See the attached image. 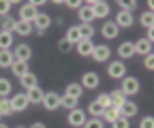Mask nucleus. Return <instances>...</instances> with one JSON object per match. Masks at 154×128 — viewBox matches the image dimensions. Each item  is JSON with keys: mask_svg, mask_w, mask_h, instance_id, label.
<instances>
[{"mask_svg": "<svg viewBox=\"0 0 154 128\" xmlns=\"http://www.w3.org/2000/svg\"><path fill=\"white\" fill-rule=\"evenodd\" d=\"M13 43H15L13 34H9V32H0V49H7V51H11Z\"/></svg>", "mask_w": 154, "mask_h": 128, "instance_id": "obj_28", "label": "nucleus"}, {"mask_svg": "<svg viewBox=\"0 0 154 128\" xmlns=\"http://www.w3.org/2000/svg\"><path fill=\"white\" fill-rule=\"evenodd\" d=\"M118 56H120L122 62L128 60V58H133V56H135V47H133V43H128V41L120 43V47H118Z\"/></svg>", "mask_w": 154, "mask_h": 128, "instance_id": "obj_16", "label": "nucleus"}, {"mask_svg": "<svg viewBox=\"0 0 154 128\" xmlns=\"http://www.w3.org/2000/svg\"><path fill=\"white\" fill-rule=\"evenodd\" d=\"M101 118H103L105 122H109V124H111V122H116V120L120 118V109H116V107H107L105 111H103V115H101Z\"/></svg>", "mask_w": 154, "mask_h": 128, "instance_id": "obj_29", "label": "nucleus"}, {"mask_svg": "<svg viewBox=\"0 0 154 128\" xmlns=\"http://www.w3.org/2000/svg\"><path fill=\"white\" fill-rule=\"evenodd\" d=\"M15 62L13 58V51H7V49H0V68H11V64Z\"/></svg>", "mask_w": 154, "mask_h": 128, "instance_id": "obj_25", "label": "nucleus"}, {"mask_svg": "<svg viewBox=\"0 0 154 128\" xmlns=\"http://www.w3.org/2000/svg\"><path fill=\"white\" fill-rule=\"evenodd\" d=\"M15 111L11 107V100L9 98H0V118H11Z\"/></svg>", "mask_w": 154, "mask_h": 128, "instance_id": "obj_27", "label": "nucleus"}, {"mask_svg": "<svg viewBox=\"0 0 154 128\" xmlns=\"http://www.w3.org/2000/svg\"><path fill=\"white\" fill-rule=\"evenodd\" d=\"M11 73L15 77H24L26 73H30V68H28V62H22V60H15L13 64H11Z\"/></svg>", "mask_w": 154, "mask_h": 128, "instance_id": "obj_18", "label": "nucleus"}, {"mask_svg": "<svg viewBox=\"0 0 154 128\" xmlns=\"http://www.w3.org/2000/svg\"><path fill=\"white\" fill-rule=\"evenodd\" d=\"M43 96H45V92L41 88H32V90H26V98H28V103L30 105H38V103H43Z\"/></svg>", "mask_w": 154, "mask_h": 128, "instance_id": "obj_15", "label": "nucleus"}, {"mask_svg": "<svg viewBox=\"0 0 154 128\" xmlns=\"http://www.w3.org/2000/svg\"><path fill=\"white\" fill-rule=\"evenodd\" d=\"M32 30H34V28H32V24H30V22H19V19H17V24H15V30H13V32H15V34H19V36H28V34H32Z\"/></svg>", "mask_w": 154, "mask_h": 128, "instance_id": "obj_22", "label": "nucleus"}, {"mask_svg": "<svg viewBox=\"0 0 154 128\" xmlns=\"http://www.w3.org/2000/svg\"><path fill=\"white\" fill-rule=\"evenodd\" d=\"M99 83H101V79H99V75H96V73H84L79 85L86 88V90H94V88H99Z\"/></svg>", "mask_w": 154, "mask_h": 128, "instance_id": "obj_9", "label": "nucleus"}, {"mask_svg": "<svg viewBox=\"0 0 154 128\" xmlns=\"http://www.w3.org/2000/svg\"><path fill=\"white\" fill-rule=\"evenodd\" d=\"M64 39L71 43V45H77V43H79L82 41V34H79V28H77V26H71L69 30H66V34H64Z\"/></svg>", "mask_w": 154, "mask_h": 128, "instance_id": "obj_24", "label": "nucleus"}, {"mask_svg": "<svg viewBox=\"0 0 154 128\" xmlns=\"http://www.w3.org/2000/svg\"><path fill=\"white\" fill-rule=\"evenodd\" d=\"M88 7L92 9L94 17H99V19H105V17L109 15V4L105 2V0H92V2H88Z\"/></svg>", "mask_w": 154, "mask_h": 128, "instance_id": "obj_3", "label": "nucleus"}, {"mask_svg": "<svg viewBox=\"0 0 154 128\" xmlns=\"http://www.w3.org/2000/svg\"><path fill=\"white\" fill-rule=\"evenodd\" d=\"M49 26H51V17H49L47 13H38V15L34 17V22H32V28H34L38 34H43L45 30H49Z\"/></svg>", "mask_w": 154, "mask_h": 128, "instance_id": "obj_5", "label": "nucleus"}, {"mask_svg": "<svg viewBox=\"0 0 154 128\" xmlns=\"http://www.w3.org/2000/svg\"><path fill=\"white\" fill-rule=\"evenodd\" d=\"M139 22H141V26L143 28H152L154 26V13H150V11H146V13H141V17H139Z\"/></svg>", "mask_w": 154, "mask_h": 128, "instance_id": "obj_35", "label": "nucleus"}, {"mask_svg": "<svg viewBox=\"0 0 154 128\" xmlns=\"http://www.w3.org/2000/svg\"><path fill=\"white\" fill-rule=\"evenodd\" d=\"M96 103H99L103 109L109 107V94H99V98H96Z\"/></svg>", "mask_w": 154, "mask_h": 128, "instance_id": "obj_42", "label": "nucleus"}, {"mask_svg": "<svg viewBox=\"0 0 154 128\" xmlns=\"http://www.w3.org/2000/svg\"><path fill=\"white\" fill-rule=\"evenodd\" d=\"M79 28V34H82V39L86 41H92V36H94V26L92 24H82V26H77Z\"/></svg>", "mask_w": 154, "mask_h": 128, "instance_id": "obj_32", "label": "nucleus"}, {"mask_svg": "<svg viewBox=\"0 0 154 128\" xmlns=\"http://www.w3.org/2000/svg\"><path fill=\"white\" fill-rule=\"evenodd\" d=\"M133 47H135V53H139V56H150V53H152V43H150L148 39L135 41Z\"/></svg>", "mask_w": 154, "mask_h": 128, "instance_id": "obj_14", "label": "nucleus"}, {"mask_svg": "<svg viewBox=\"0 0 154 128\" xmlns=\"http://www.w3.org/2000/svg\"><path fill=\"white\" fill-rule=\"evenodd\" d=\"M19 83H22V88H24V90H32V88H36V85H38V79H36L34 73H26L24 77H19Z\"/></svg>", "mask_w": 154, "mask_h": 128, "instance_id": "obj_19", "label": "nucleus"}, {"mask_svg": "<svg viewBox=\"0 0 154 128\" xmlns=\"http://www.w3.org/2000/svg\"><path fill=\"white\" fill-rule=\"evenodd\" d=\"M62 4H66L69 9H77V11H79L84 2H79V0H66V2H62Z\"/></svg>", "mask_w": 154, "mask_h": 128, "instance_id": "obj_43", "label": "nucleus"}, {"mask_svg": "<svg viewBox=\"0 0 154 128\" xmlns=\"http://www.w3.org/2000/svg\"><path fill=\"white\" fill-rule=\"evenodd\" d=\"M118 4H120V11H133V9H137V2H135V0H128V2H126V0H118Z\"/></svg>", "mask_w": 154, "mask_h": 128, "instance_id": "obj_37", "label": "nucleus"}, {"mask_svg": "<svg viewBox=\"0 0 154 128\" xmlns=\"http://www.w3.org/2000/svg\"><path fill=\"white\" fill-rule=\"evenodd\" d=\"M30 128H47V126H45V124H43V122H34V124H32V126H30Z\"/></svg>", "mask_w": 154, "mask_h": 128, "instance_id": "obj_45", "label": "nucleus"}, {"mask_svg": "<svg viewBox=\"0 0 154 128\" xmlns=\"http://www.w3.org/2000/svg\"><path fill=\"white\" fill-rule=\"evenodd\" d=\"M143 66L148 68V70H152L154 68V56L150 53V56H146V60H143Z\"/></svg>", "mask_w": 154, "mask_h": 128, "instance_id": "obj_44", "label": "nucleus"}, {"mask_svg": "<svg viewBox=\"0 0 154 128\" xmlns=\"http://www.w3.org/2000/svg\"><path fill=\"white\" fill-rule=\"evenodd\" d=\"M120 81H122L120 92H122L124 96H135V94L139 92V79H137V77H122Z\"/></svg>", "mask_w": 154, "mask_h": 128, "instance_id": "obj_1", "label": "nucleus"}, {"mask_svg": "<svg viewBox=\"0 0 154 128\" xmlns=\"http://www.w3.org/2000/svg\"><path fill=\"white\" fill-rule=\"evenodd\" d=\"M15 24H17V19H13L11 15H7V17H2V30L0 32H9V34H13V30H15Z\"/></svg>", "mask_w": 154, "mask_h": 128, "instance_id": "obj_31", "label": "nucleus"}, {"mask_svg": "<svg viewBox=\"0 0 154 128\" xmlns=\"http://www.w3.org/2000/svg\"><path fill=\"white\" fill-rule=\"evenodd\" d=\"M84 128H105V122L101 118H90V120H86Z\"/></svg>", "mask_w": 154, "mask_h": 128, "instance_id": "obj_36", "label": "nucleus"}, {"mask_svg": "<svg viewBox=\"0 0 154 128\" xmlns=\"http://www.w3.org/2000/svg\"><path fill=\"white\" fill-rule=\"evenodd\" d=\"M152 39H154V28H150V30H148V41L152 43Z\"/></svg>", "mask_w": 154, "mask_h": 128, "instance_id": "obj_46", "label": "nucleus"}, {"mask_svg": "<svg viewBox=\"0 0 154 128\" xmlns=\"http://www.w3.org/2000/svg\"><path fill=\"white\" fill-rule=\"evenodd\" d=\"M0 128H9V126H7V124H0Z\"/></svg>", "mask_w": 154, "mask_h": 128, "instance_id": "obj_47", "label": "nucleus"}, {"mask_svg": "<svg viewBox=\"0 0 154 128\" xmlns=\"http://www.w3.org/2000/svg\"><path fill=\"white\" fill-rule=\"evenodd\" d=\"M109 56H111V49H109L107 45H94L92 56H90V58H94V62L103 64V62H107V60H109Z\"/></svg>", "mask_w": 154, "mask_h": 128, "instance_id": "obj_6", "label": "nucleus"}, {"mask_svg": "<svg viewBox=\"0 0 154 128\" xmlns=\"http://www.w3.org/2000/svg\"><path fill=\"white\" fill-rule=\"evenodd\" d=\"M77 13H79V19H82V24H92L94 22V13H92V9L88 7V4H84L79 11H77Z\"/></svg>", "mask_w": 154, "mask_h": 128, "instance_id": "obj_26", "label": "nucleus"}, {"mask_svg": "<svg viewBox=\"0 0 154 128\" xmlns=\"http://www.w3.org/2000/svg\"><path fill=\"white\" fill-rule=\"evenodd\" d=\"M103 111H105V109H103L99 103H96V100H92V103L88 105V113H90L92 118H101V115H103Z\"/></svg>", "mask_w": 154, "mask_h": 128, "instance_id": "obj_34", "label": "nucleus"}, {"mask_svg": "<svg viewBox=\"0 0 154 128\" xmlns=\"http://www.w3.org/2000/svg\"><path fill=\"white\" fill-rule=\"evenodd\" d=\"M82 94H84V88L77 83V81H71L69 85H66V96H71V98H77L79 100L82 98Z\"/></svg>", "mask_w": 154, "mask_h": 128, "instance_id": "obj_21", "label": "nucleus"}, {"mask_svg": "<svg viewBox=\"0 0 154 128\" xmlns=\"http://www.w3.org/2000/svg\"><path fill=\"white\" fill-rule=\"evenodd\" d=\"M139 128H154V118H152V115H146V118H141V122H139Z\"/></svg>", "mask_w": 154, "mask_h": 128, "instance_id": "obj_40", "label": "nucleus"}, {"mask_svg": "<svg viewBox=\"0 0 154 128\" xmlns=\"http://www.w3.org/2000/svg\"><path fill=\"white\" fill-rule=\"evenodd\" d=\"M38 15V11L30 4V2H26V4H22L19 7V22H34V17Z\"/></svg>", "mask_w": 154, "mask_h": 128, "instance_id": "obj_7", "label": "nucleus"}, {"mask_svg": "<svg viewBox=\"0 0 154 128\" xmlns=\"http://www.w3.org/2000/svg\"><path fill=\"white\" fill-rule=\"evenodd\" d=\"M137 111H139V107H137V103H133V100H124V105L120 107V115L122 118H135V115H137Z\"/></svg>", "mask_w": 154, "mask_h": 128, "instance_id": "obj_13", "label": "nucleus"}, {"mask_svg": "<svg viewBox=\"0 0 154 128\" xmlns=\"http://www.w3.org/2000/svg\"><path fill=\"white\" fill-rule=\"evenodd\" d=\"M28 98H26V92H19V94H15L13 98H11V107H13V111L17 113V111H26L28 109Z\"/></svg>", "mask_w": 154, "mask_h": 128, "instance_id": "obj_8", "label": "nucleus"}, {"mask_svg": "<svg viewBox=\"0 0 154 128\" xmlns=\"http://www.w3.org/2000/svg\"><path fill=\"white\" fill-rule=\"evenodd\" d=\"M71 47H73V45H71L66 39H60V41H58V49H60L62 53H69V51H71Z\"/></svg>", "mask_w": 154, "mask_h": 128, "instance_id": "obj_41", "label": "nucleus"}, {"mask_svg": "<svg viewBox=\"0 0 154 128\" xmlns=\"http://www.w3.org/2000/svg\"><path fill=\"white\" fill-rule=\"evenodd\" d=\"M17 128H26V126H17Z\"/></svg>", "mask_w": 154, "mask_h": 128, "instance_id": "obj_48", "label": "nucleus"}, {"mask_svg": "<svg viewBox=\"0 0 154 128\" xmlns=\"http://www.w3.org/2000/svg\"><path fill=\"white\" fill-rule=\"evenodd\" d=\"M60 107L69 109V111H73V109H77V98H71V96H60Z\"/></svg>", "mask_w": 154, "mask_h": 128, "instance_id": "obj_33", "label": "nucleus"}, {"mask_svg": "<svg viewBox=\"0 0 154 128\" xmlns=\"http://www.w3.org/2000/svg\"><path fill=\"white\" fill-rule=\"evenodd\" d=\"M133 13H128V11H118V15H116V26L118 28H131L133 26Z\"/></svg>", "mask_w": 154, "mask_h": 128, "instance_id": "obj_11", "label": "nucleus"}, {"mask_svg": "<svg viewBox=\"0 0 154 128\" xmlns=\"http://www.w3.org/2000/svg\"><path fill=\"white\" fill-rule=\"evenodd\" d=\"M131 124H128V118H118V120H116V122H111V128H128Z\"/></svg>", "mask_w": 154, "mask_h": 128, "instance_id": "obj_39", "label": "nucleus"}, {"mask_svg": "<svg viewBox=\"0 0 154 128\" xmlns=\"http://www.w3.org/2000/svg\"><path fill=\"white\" fill-rule=\"evenodd\" d=\"M124 100H126V96L120 92V90H116V92H111V94H109V107L120 109V107L124 105Z\"/></svg>", "mask_w": 154, "mask_h": 128, "instance_id": "obj_23", "label": "nucleus"}, {"mask_svg": "<svg viewBox=\"0 0 154 128\" xmlns=\"http://www.w3.org/2000/svg\"><path fill=\"white\" fill-rule=\"evenodd\" d=\"M92 49H94V43H92V41H86V39H82L79 43H77V53H79V56H86V58H90V56H92Z\"/></svg>", "mask_w": 154, "mask_h": 128, "instance_id": "obj_20", "label": "nucleus"}, {"mask_svg": "<svg viewBox=\"0 0 154 128\" xmlns=\"http://www.w3.org/2000/svg\"><path fill=\"white\" fill-rule=\"evenodd\" d=\"M118 32H120V28L113 22H105L103 28H101V34L105 36V39H118Z\"/></svg>", "mask_w": 154, "mask_h": 128, "instance_id": "obj_17", "label": "nucleus"}, {"mask_svg": "<svg viewBox=\"0 0 154 128\" xmlns=\"http://www.w3.org/2000/svg\"><path fill=\"white\" fill-rule=\"evenodd\" d=\"M43 107L47 109V111L58 109V107H60V94H56V92H45V96H43Z\"/></svg>", "mask_w": 154, "mask_h": 128, "instance_id": "obj_10", "label": "nucleus"}, {"mask_svg": "<svg viewBox=\"0 0 154 128\" xmlns=\"http://www.w3.org/2000/svg\"><path fill=\"white\" fill-rule=\"evenodd\" d=\"M66 122L73 128H84V124H86V111H82V109H73V111H69V115H66Z\"/></svg>", "mask_w": 154, "mask_h": 128, "instance_id": "obj_4", "label": "nucleus"}, {"mask_svg": "<svg viewBox=\"0 0 154 128\" xmlns=\"http://www.w3.org/2000/svg\"><path fill=\"white\" fill-rule=\"evenodd\" d=\"M30 56H32V49H30V45H26V43L17 45L15 51H13V58H15V60H22V62H28Z\"/></svg>", "mask_w": 154, "mask_h": 128, "instance_id": "obj_12", "label": "nucleus"}, {"mask_svg": "<svg viewBox=\"0 0 154 128\" xmlns=\"http://www.w3.org/2000/svg\"><path fill=\"white\" fill-rule=\"evenodd\" d=\"M107 75H109V79H122V77H126L124 62L122 60H111L107 64Z\"/></svg>", "mask_w": 154, "mask_h": 128, "instance_id": "obj_2", "label": "nucleus"}, {"mask_svg": "<svg viewBox=\"0 0 154 128\" xmlns=\"http://www.w3.org/2000/svg\"><path fill=\"white\" fill-rule=\"evenodd\" d=\"M11 4H13V2H9V0H0V17H7V15H9Z\"/></svg>", "mask_w": 154, "mask_h": 128, "instance_id": "obj_38", "label": "nucleus"}, {"mask_svg": "<svg viewBox=\"0 0 154 128\" xmlns=\"http://www.w3.org/2000/svg\"><path fill=\"white\" fill-rule=\"evenodd\" d=\"M11 90H13V83L5 77H0V98H9Z\"/></svg>", "mask_w": 154, "mask_h": 128, "instance_id": "obj_30", "label": "nucleus"}]
</instances>
